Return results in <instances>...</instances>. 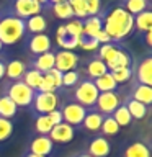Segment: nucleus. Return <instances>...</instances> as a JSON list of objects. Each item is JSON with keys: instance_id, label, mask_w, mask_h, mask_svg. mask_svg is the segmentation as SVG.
Masks as SVG:
<instances>
[{"instance_id": "obj_54", "label": "nucleus", "mask_w": 152, "mask_h": 157, "mask_svg": "<svg viewBox=\"0 0 152 157\" xmlns=\"http://www.w3.org/2000/svg\"><path fill=\"white\" fill-rule=\"evenodd\" d=\"M2 17H3V13H2V10H0V20H2Z\"/></svg>"}, {"instance_id": "obj_47", "label": "nucleus", "mask_w": 152, "mask_h": 157, "mask_svg": "<svg viewBox=\"0 0 152 157\" xmlns=\"http://www.w3.org/2000/svg\"><path fill=\"white\" fill-rule=\"evenodd\" d=\"M5 66H7V61L3 57H0V82L5 80Z\"/></svg>"}, {"instance_id": "obj_29", "label": "nucleus", "mask_w": 152, "mask_h": 157, "mask_svg": "<svg viewBox=\"0 0 152 157\" xmlns=\"http://www.w3.org/2000/svg\"><path fill=\"white\" fill-rule=\"evenodd\" d=\"M134 28L141 34L152 31V12L150 10H146V12L136 15L134 17Z\"/></svg>"}, {"instance_id": "obj_36", "label": "nucleus", "mask_w": 152, "mask_h": 157, "mask_svg": "<svg viewBox=\"0 0 152 157\" xmlns=\"http://www.w3.org/2000/svg\"><path fill=\"white\" fill-rule=\"evenodd\" d=\"M66 26V31L69 36H74V38H80L83 34V20H77V18H72L64 25Z\"/></svg>"}, {"instance_id": "obj_10", "label": "nucleus", "mask_w": 152, "mask_h": 157, "mask_svg": "<svg viewBox=\"0 0 152 157\" xmlns=\"http://www.w3.org/2000/svg\"><path fill=\"white\" fill-rule=\"evenodd\" d=\"M56 54V61H54V69L59 72H69V71H77L80 56L74 51H66V49H59Z\"/></svg>"}, {"instance_id": "obj_17", "label": "nucleus", "mask_w": 152, "mask_h": 157, "mask_svg": "<svg viewBox=\"0 0 152 157\" xmlns=\"http://www.w3.org/2000/svg\"><path fill=\"white\" fill-rule=\"evenodd\" d=\"M28 71L26 61H21V59H12V61L7 62L5 66V80H21L25 72Z\"/></svg>"}, {"instance_id": "obj_49", "label": "nucleus", "mask_w": 152, "mask_h": 157, "mask_svg": "<svg viewBox=\"0 0 152 157\" xmlns=\"http://www.w3.org/2000/svg\"><path fill=\"white\" fill-rule=\"evenodd\" d=\"M72 157H92V155H88L85 151H82V152H77L75 155H72Z\"/></svg>"}, {"instance_id": "obj_19", "label": "nucleus", "mask_w": 152, "mask_h": 157, "mask_svg": "<svg viewBox=\"0 0 152 157\" xmlns=\"http://www.w3.org/2000/svg\"><path fill=\"white\" fill-rule=\"evenodd\" d=\"M106 10H108V7L101 8L100 13L95 15V17H87L83 20V34L93 38L100 29H103V18H105V15H106Z\"/></svg>"}, {"instance_id": "obj_21", "label": "nucleus", "mask_w": 152, "mask_h": 157, "mask_svg": "<svg viewBox=\"0 0 152 157\" xmlns=\"http://www.w3.org/2000/svg\"><path fill=\"white\" fill-rule=\"evenodd\" d=\"M25 26H26V33L39 34L48 29V20L43 13H39V15H34V17H29L28 20H25Z\"/></svg>"}, {"instance_id": "obj_31", "label": "nucleus", "mask_w": 152, "mask_h": 157, "mask_svg": "<svg viewBox=\"0 0 152 157\" xmlns=\"http://www.w3.org/2000/svg\"><path fill=\"white\" fill-rule=\"evenodd\" d=\"M93 83H95V87H97V90L98 92H115L116 88H118V83L115 82V78L111 77V74L110 72H106V74H103L101 77H98L93 80Z\"/></svg>"}, {"instance_id": "obj_7", "label": "nucleus", "mask_w": 152, "mask_h": 157, "mask_svg": "<svg viewBox=\"0 0 152 157\" xmlns=\"http://www.w3.org/2000/svg\"><path fill=\"white\" fill-rule=\"evenodd\" d=\"M43 10H44L43 5H39L34 0H13L12 5H10V15L21 20H28L29 17L43 13Z\"/></svg>"}, {"instance_id": "obj_28", "label": "nucleus", "mask_w": 152, "mask_h": 157, "mask_svg": "<svg viewBox=\"0 0 152 157\" xmlns=\"http://www.w3.org/2000/svg\"><path fill=\"white\" fill-rule=\"evenodd\" d=\"M46 8L51 10L56 18H61V20H72V18H74L72 7L69 5L67 0L59 2V3H54V5H46Z\"/></svg>"}, {"instance_id": "obj_44", "label": "nucleus", "mask_w": 152, "mask_h": 157, "mask_svg": "<svg viewBox=\"0 0 152 157\" xmlns=\"http://www.w3.org/2000/svg\"><path fill=\"white\" fill-rule=\"evenodd\" d=\"M48 116H49V120H51V123L54 126L59 124V123H62V115H61V111H59V108H57V110H54V111H51Z\"/></svg>"}, {"instance_id": "obj_9", "label": "nucleus", "mask_w": 152, "mask_h": 157, "mask_svg": "<svg viewBox=\"0 0 152 157\" xmlns=\"http://www.w3.org/2000/svg\"><path fill=\"white\" fill-rule=\"evenodd\" d=\"M132 78L136 83L152 87V56L147 54L132 67Z\"/></svg>"}, {"instance_id": "obj_41", "label": "nucleus", "mask_w": 152, "mask_h": 157, "mask_svg": "<svg viewBox=\"0 0 152 157\" xmlns=\"http://www.w3.org/2000/svg\"><path fill=\"white\" fill-rule=\"evenodd\" d=\"M67 2H69V5L72 7L74 18H77V20H85V18H87V12H85L83 0H67Z\"/></svg>"}, {"instance_id": "obj_48", "label": "nucleus", "mask_w": 152, "mask_h": 157, "mask_svg": "<svg viewBox=\"0 0 152 157\" xmlns=\"http://www.w3.org/2000/svg\"><path fill=\"white\" fill-rule=\"evenodd\" d=\"M144 43L147 44V48H150V46H152V31L144 33Z\"/></svg>"}, {"instance_id": "obj_43", "label": "nucleus", "mask_w": 152, "mask_h": 157, "mask_svg": "<svg viewBox=\"0 0 152 157\" xmlns=\"http://www.w3.org/2000/svg\"><path fill=\"white\" fill-rule=\"evenodd\" d=\"M59 48L61 49H66V51H74L75 48H78V38H74V36H67L64 39H59L57 41Z\"/></svg>"}, {"instance_id": "obj_25", "label": "nucleus", "mask_w": 152, "mask_h": 157, "mask_svg": "<svg viewBox=\"0 0 152 157\" xmlns=\"http://www.w3.org/2000/svg\"><path fill=\"white\" fill-rule=\"evenodd\" d=\"M106 69H108V72H111V71H116V69H124V67H132V57H131V54L126 51L124 48H121V51L118 52V56L113 59L111 62H108L105 64Z\"/></svg>"}, {"instance_id": "obj_6", "label": "nucleus", "mask_w": 152, "mask_h": 157, "mask_svg": "<svg viewBox=\"0 0 152 157\" xmlns=\"http://www.w3.org/2000/svg\"><path fill=\"white\" fill-rule=\"evenodd\" d=\"M59 111H61L62 115V121L67 123V124H70L72 128L75 126H80L83 118L87 115V108L78 105L75 101H70V100H62L59 103Z\"/></svg>"}, {"instance_id": "obj_8", "label": "nucleus", "mask_w": 152, "mask_h": 157, "mask_svg": "<svg viewBox=\"0 0 152 157\" xmlns=\"http://www.w3.org/2000/svg\"><path fill=\"white\" fill-rule=\"evenodd\" d=\"M121 105V95L115 92H101L98 93V98L95 101V110L101 113L103 116L113 115V111Z\"/></svg>"}, {"instance_id": "obj_51", "label": "nucleus", "mask_w": 152, "mask_h": 157, "mask_svg": "<svg viewBox=\"0 0 152 157\" xmlns=\"http://www.w3.org/2000/svg\"><path fill=\"white\" fill-rule=\"evenodd\" d=\"M59 2H64V0H48V5H54V3H59Z\"/></svg>"}, {"instance_id": "obj_14", "label": "nucleus", "mask_w": 152, "mask_h": 157, "mask_svg": "<svg viewBox=\"0 0 152 157\" xmlns=\"http://www.w3.org/2000/svg\"><path fill=\"white\" fill-rule=\"evenodd\" d=\"M54 61H56V54H54V51H49V52H44V54L31 57L26 62V66L29 69H36L41 74H46L48 71L54 69Z\"/></svg>"}, {"instance_id": "obj_20", "label": "nucleus", "mask_w": 152, "mask_h": 157, "mask_svg": "<svg viewBox=\"0 0 152 157\" xmlns=\"http://www.w3.org/2000/svg\"><path fill=\"white\" fill-rule=\"evenodd\" d=\"M121 157H150V149L146 142L134 141L121 151Z\"/></svg>"}, {"instance_id": "obj_42", "label": "nucleus", "mask_w": 152, "mask_h": 157, "mask_svg": "<svg viewBox=\"0 0 152 157\" xmlns=\"http://www.w3.org/2000/svg\"><path fill=\"white\" fill-rule=\"evenodd\" d=\"M83 5H85V12L87 17H95V15L100 13L101 7V0H83Z\"/></svg>"}, {"instance_id": "obj_13", "label": "nucleus", "mask_w": 152, "mask_h": 157, "mask_svg": "<svg viewBox=\"0 0 152 157\" xmlns=\"http://www.w3.org/2000/svg\"><path fill=\"white\" fill-rule=\"evenodd\" d=\"M54 151V142L49 139V136H34L28 142V152L36 155L48 157Z\"/></svg>"}, {"instance_id": "obj_22", "label": "nucleus", "mask_w": 152, "mask_h": 157, "mask_svg": "<svg viewBox=\"0 0 152 157\" xmlns=\"http://www.w3.org/2000/svg\"><path fill=\"white\" fill-rule=\"evenodd\" d=\"M121 48L123 46H121L120 43H106V44H101L95 57H98L100 61L108 64V62H111L113 59L118 56V52L121 51Z\"/></svg>"}, {"instance_id": "obj_23", "label": "nucleus", "mask_w": 152, "mask_h": 157, "mask_svg": "<svg viewBox=\"0 0 152 157\" xmlns=\"http://www.w3.org/2000/svg\"><path fill=\"white\" fill-rule=\"evenodd\" d=\"M127 108V111H129V115L132 120H144V118L147 116V113H149V106L142 105V103L132 100V98H129L126 95L124 101H123Z\"/></svg>"}, {"instance_id": "obj_32", "label": "nucleus", "mask_w": 152, "mask_h": 157, "mask_svg": "<svg viewBox=\"0 0 152 157\" xmlns=\"http://www.w3.org/2000/svg\"><path fill=\"white\" fill-rule=\"evenodd\" d=\"M52 126L48 115H34V132H38V136H48Z\"/></svg>"}, {"instance_id": "obj_50", "label": "nucleus", "mask_w": 152, "mask_h": 157, "mask_svg": "<svg viewBox=\"0 0 152 157\" xmlns=\"http://www.w3.org/2000/svg\"><path fill=\"white\" fill-rule=\"evenodd\" d=\"M34 2H38L39 5H43V7H46V5H48V0H34Z\"/></svg>"}, {"instance_id": "obj_37", "label": "nucleus", "mask_w": 152, "mask_h": 157, "mask_svg": "<svg viewBox=\"0 0 152 157\" xmlns=\"http://www.w3.org/2000/svg\"><path fill=\"white\" fill-rule=\"evenodd\" d=\"M13 134V121L7 118H0V144L7 142Z\"/></svg>"}, {"instance_id": "obj_33", "label": "nucleus", "mask_w": 152, "mask_h": 157, "mask_svg": "<svg viewBox=\"0 0 152 157\" xmlns=\"http://www.w3.org/2000/svg\"><path fill=\"white\" fill-rule=\"evenodd\" d=\"M21 80L26 83L29 88H33L34 92H38L39 85H41V82H43V74L39 71H36V69H29L28 67V71L25 72V75H23Z\"/></svg>"}, {"instance_id": "obj_35", "label": "nucleus", "mask_w": 152, "mask_h": 157, "mask_svg": "<svg viewBox=\"0 0 152 157\" xmlns=\"http://www.w3.org/2000/svg\"><path fill=\"white\" fill-rule=\"evenodd\" d=\"M121 128L118 126V123L110 116H103V121H101V126H100V136L106 137V136H116L120 132Z\"/></svg>"}, {"instance_id": "obj_27", "label": "nucleus", "mask_w": 152, "mask_h": 157, "mask_svg": "<svg viewBox=\"0 0 152 157\" xmlns=\"http://www.w3.org/2000/svg\"><path fill=\"white\" fill-rule=\"evenodd\" d=\"M108 69L105 66V62L100 61L98 57H93L90 62L87 64L85 67V74H87V78H90V80H95V78L101 77L103 74H106Z\"/></svg>"}, {"instance_id": "obj_52", "label": "nucleus", "mask_w": 152, "mask_h": 157, "mask_svg": "<svg viewBox=\"0 0 152 157\" xmlns=\"http://www.w3.org/2000/svg\"><path fill=\"white\" fill-rule=\"evenodd\" d=\"M25 157H43V155H36V154H31V152H26Z\"/></svg>"}, {"instance_id": "obj_15", "label": "nucleus", "mask_w": 152, "mask_h": 157, "mask_svg": "<svg viewBox=\"0 0 152 157\" xmlns=\"http://www.w3.org/2000/svg\"><path fill=\"white\" fill-rule=\"evenodd\" d=\"M62 88V72L57 69H51L46 74H43V82L39 85L38 92H57Z\"/></svg>"}, {"instance_id": "obj_40", "label": "nucleus", "mask_w": 152, "mask_h": 157, "mask_svg": "<svg viewBox=\"0 0 152 157\" xmlns=\"http://www.w3.org/2000/svg\"><path fill=\"white\" fill-rule=\"evenodd\" d=\"M78 48H82L83 51H97V49L100 48V43H98L95 38L82 34V36L78 38Z\"/></svg>"}, {"instance_id": "obj_39", "label": "nucleus", "mask_w": 152, "mask_h": 157, "mask_svg": "<svg viewBox=\"0 0 152 157\" xmlns=\"http://www.w3.org/2000/svg\"><path fill=\"white\" fill-rule=\"evenodd\" d=\"M80 72L78 71H69L62 74V88H72L80 82Z\"/></svg>"}, {"instance_id": "obj_38", "label": "nucleus", "mask_w": 152, "mask_h": 157, "mask_svg": "<svg viewBox=\"0 0 152 157\" xmlns=\"http://www.w3.org/2000/svg\"><path fill=\"white\" fill-rule=\"evenodd\" d=\"M111 77L115 78V82L120 85V83H126L132 80V67H124V69H116V71H111Z\"/></svg>"}, {"instance_id": "obj_2", "label": "nucleus", "mask_w": 152, "mask_h": 157, "mask_svg": "<svg viewBox=\"0 0 152 157\" xmlns=\"http://www.w3.org/2000/svg\"><path fill=\"white\" fill-rule=\"evenodd\" d=\"M66 95H64V98L66 100H70V101H75L78 103V105L85 106L87 110H93L95 108V101L98 98V92L95 83H93V80H90V78H80V82L77 83L75 87L72 88H66Z\"/></svg>"}, {"instance_id": "obj_24", "label": "nucleus", "mask_w": 152, "mask_h": 157, "mask_svg": "<svg viewBox=\"0 0 152 157\" xmlns=\"http://www.w3.org/2000/svg\"><path fill=\"white\" fill-rule=\"evenodd\" d=\"M101 121H103V115L98 113L95 108H93V110L87 111V115H85V118H83L80 126L85 128V129L90 131V132H98L100 131V126H101Z\"/></svg>"}, {"instance_id": "obj_4", "label": "nucleus", "mask_w": 152, "mask_h": 157, "mask_svg": "<svg viewBox=\"0 0 152 157\" xmlns=\"http://www.w3.org/2000/svg\"><path fill=\"white\" fill-rule=\"evenodd\" d=\"M0 93L7 95L18 108H29L34 97V90L29 88L23 80H3Z\"/></svg>"}, {"instance_id": "obj_46", "label": "nucleus", "mask_w": 152, "mask_h": 157, "mask_svg": "<svg viewBox=\"0 0 152 157\" xmlns=\"http://www.w3.org/2000/svg\"><path fill=\"white\" fill-rule=\"evenodd\" d=\"M67 36V31H66V26H64V25H61V26H59L57 29H56V39L59 41V39H64Z\"/></svg>"}, {"instance_id": "obj_1", "label": "nucleus", "mask_w": 152, "mask_h": 157, "mask_svg": "<svg viewBox=\"0 0 152 157\" xmlns=\"http://www.w3.org/2000/svg\"><path fill=\"white\" fill-rule=\"evenodd\" d=\"M134 29V17L129 15L121 5L110 8L103 18V31H105L113 43H121L124 38L131 36Z\"/></svg>"}, {"instance_id": "obj_26", "label": "nucleus", "mask_w": 152, "mask_h": 157, "mask_svg": "<svg viewBox=\"0 0 152 157\" xmlns=\"http://www.w3.org/2000/svg\"><path fill=\"white\" fill-rule=\"evenodd\" d=\"M121 7L129 15L136 17V15L146 12V10H150V0H124L121 3Z\"/></svg>"}, {"instance_id": "obj_11", "label": "nucleus", "mask_w": 152, "mask_h": 157, "mask_svg": "<svg viewBox=\"0 0 152 157\" xmlns=\"http://www.w3.org/2000/svg\"><path fill=\"white\" fill-rule=\"evenodd\" d=\"M26 48H28L29 54L34 57V56H39V54L49 52L52 48V43H51V38H49L48 33H39V34H31L29 36Z\"/></svg>"}, {"instance_id": "obj_34", "label": "nucleus", "mask_w": 152, "mask_h": 157, "mask_svg": "<svg viewBox=\"0 0 152 157\" xmlns=\"http://www.w3.org/2000/svg\"><path fill=\"white\" fill-rule=\"evenodd\" d=\"M111 118L118 123V126H120V128L121 126L126 128V126H129L131 123H132V118H131V115H129V111H127V108H126L124 103H121V105L118 106L115 111H113Z\"/></svg>"}, {"instance_id": "obj_18", "label": "nucleus", "mask_w": 152, "mask_h": 157, "mask_svg": "<svg viewBox=\"0 0 152 157\" xmlns=\"http://www.w3.org/2000/svg\"><path fill=\"white\" fill-rule=\"evenodd\" d=\"M127 97L132 98V100H136V101H139V103H142V105L149 106L152 103V87L132 82L129 95H127Z\"/></svg>"}, {"instance_id": "obj_53", "label": "nucleus", "mask_w": 152, "mask_h": 157, "mask_svg": "<svg viewBox=\"0 0 152 157\" xmlns=\"http://www.w3.org/2000/svg\"><path fill=\"white\" fill-rule=\"evenodd\" d=\"M2 49H3V44H2V43H0V52H2Z\"/></svg>"}, {"instance_id": "obj_5", "label": "nucleus", "mask_w": 152, "mask_h": 157, "mask_svg": "<svg viewBox=\"0 0 152 157\" xmlns=\"http://www.w3.org/2000/svg\"><path fill=\"white\" fill-rule=\"evenodd\" d=\"M61 103V95L57 92H34L31 101L33 115H49L51 111L57 110Z\"/></svg>"}, {"instance_id": "obj_12", "label": "nucleus", "mask_w": 152, "mask_h": 157, "mask_svg": "<svg viewBox=\"0 0 152 157\" xmlns=\"http://www.w3.org/2000/svg\"><path fill=\"white\" fill-rule=\"evenodd\" d=\"M49 139L52 142H59V144H69L74 136H75V128H72L70 124H67V123H59V124L52 126L51 132H49Z\"/></svg>"}, {"instance_id": "obj_30", "label": "nucleus", "mask_w": 152, "mask_h": 157, "mask_svg": "<svg viewBox=\"0 0 152 157\" xmlns=\"http://www.w3.org/2000/svg\"><path fill=\"white\" fill-rule=\"evenodd\" d=\"M17 113H18V106L15 105L7 95L0 93V118L12 120V118L17 116Z\"/></svg>"}, {"instance_id": "obj_16", "label": "nucleus", "mask_w": 152, "mask_h": 157, "mask_svg": "<svg viewBox=\"0 0 152 157\" xmlns=\"http://www.w3.org/2000/svg\"><path fill=\"white\" fill-rule=\"evenodd\" d=\"M87 154L92 157H108L111 152V144L106 137L103 136H97L90 141V144L87 147Z\"/></svg>"}, {"instance_id": "obj_45", "label": "nucleus", "mask_w": 152, "mask_h": 157, "mask_svg": "<svg viewBox=\"0 0 152 157\" xmlns=\"http://www.w3.org/2000/svg\"><path fill=\"white\" fill-rule=\"evenodd\" d=\"M93 38H95L97 39V41L98 43H100V44H106V43H113L111 41V39H110V36H108V34L105 33V31H103V29H100V31H98L97 34H95V36H93Z\"/></svg>"}, {"instance_id": "obj_3", "label": "nucleus", "mask_w": 152, "mask_h": 157, "mask_svg": "<svg viewBox=\"0 0 152 157\" xmlns=\"http://www.w3.org/2000/svg\"><path fill=\"white\" fill-rule=\"evenodd\" d=\"M26 34L25 20L17 18L13 15H5L0 20V43L3 46H13Z\"/></svg>"}]
</instances>
